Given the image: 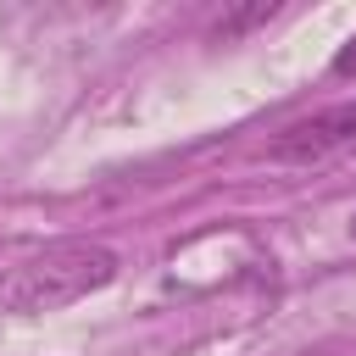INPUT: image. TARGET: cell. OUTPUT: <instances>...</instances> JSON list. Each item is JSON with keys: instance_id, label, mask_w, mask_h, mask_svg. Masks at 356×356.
I'll return each mask as SVG.
<instances>
[{"instance_id": "cell-2", "label": "cell", "mask_w": 356, "mask_h": 356, "mask_svg": "<svg viewBox=\"0 0 356 356\" xmlns=\"http://www.w3.org/2000/svg\"><path fill=\"white\" fill-rule=\"evenodd\" d=\"M345 145H356V100L289 122V128L267 145V156H273V161H295V167H306V161H323V156H334V150H345Z\"/></svg>"}, {"instance_id": "cell-1", "label": "cell", "mask_w": 356, "mask_h": 356, "mask_svg": "<svg viewBox=\"0 0 356 356\" xmlns=\"http://www.w3.org/2000/svg\"><path fill=\"white\" fill-rule=\"evenodd\" d=\"M117 278V250L100 239H56L11 267H0V317L61 312Z\"/></svg>"}, {"instance_id": "cell-4", "label": "cell", "mask_w": 356, "mask_h": 356, "mask_svg": "<svg viewBox=\"0 0 356 356\" xmlns=\"http://www.w3.org/2000/svg\"><path fill=\"white\" fill-rule=\"evenodd\" d=\"M334 72H339V78H356V39H350V44L334 56Z\"/></svg>"}, {"instance_id": "cell-3", "label": "cell", "mask_w": 356, "mask_h": 356, "mask_svg": "<svg viewBox=\"0 0 356 356\" xmlns=\"http://www.w3.org/2000/svg\"><path fill=\"white\" fill-rule=\"evenodd\" d=\"M273 17H278V6H273V0H261V6H239V11L217 17V33H222V39H234V33H245V28H256V22H273Z\"/></svg>"}]
</instances>
